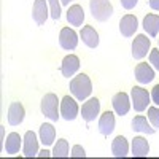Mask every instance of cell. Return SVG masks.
<instances>
[{
	"label": "cell",
	"instance_id": "cell-1",
	"mask_svg": "<svg viewBox=\"0 0 159 159\" xmlns=\"http://www.w3.org/2000/svg\"><path fill=\"white\" fill-rule=\"evenodd\" d=\"M70 92L73 94V97L78 102H83L86 100L91 92H92V83H91V78L86 73H80L76 76H73L70 80Z\"/></svg>",
	"mask_w": 159,
	"mask_h": 159
},
{
	"label": "cell",
	"instance_id": "cell-2",
	"mask_svg": "<svg viewBox=\"0 0 159 159\" xmlns=\"http://www.w3.org/2000/svg\"><path fill=\"white\" fill-rule=\"evenodd\" d=\"M89 10L92 18L99 22H105L113 15V5L110 3V0H89Z\"/></svg>",
	"mask_w": 159,
	"mask_h": 159
},
{
	"label": "cell",
	"instance_id": "cell-3",
	"mask_svg": "<svg viewBox=\"0 0 159 159\" xmlns=\"http://www.w3.org/2000/svg\"><path fill=\"white\" fill-rule=\"evenodd\" d=\"M59 108H61V102L54 92H48L45 97L42 99V113L51 119V121H57L59 119Z\"/></svg>",
	"mask_w": 159,
	"mask_h": 159
},
{
	"label": "cell",
	"instance_id": "cell-4",
	"mask_svg": "<svg viewBox=\"0 0 159 159\" xmlns=\"http://www.w3.org/2000/svg\"><path fill=\"white\" fill-rule=\"evenodd\" d=\"M151 102V96L147 89H143L142 86H134L130 91V103L134 107L135 111H145L147 107Z\"/></svg>",
	"mask_w": 159,
	"mask_h": 159
},
{
	"label": "cell",
	"instance_id": "cell-5",
	"mask_svg": "<svg viewBox=\"0 0 159 159\" xmlns=\"http://www.w3.org/2000/svg\"><path fill=\"white\" fill-rule=\"evenodd\" d=\"M151 51V42L150 38H147V35H137L134 38V43H132V57L140 61Z\"/></svg>",
	"mask_w": 159,
	"mask_h": 159
},
{
	"label": "cell",
	"instance_id": "cell-6",
	"mask_svg": "<svg viewBox=\"0 0 159 159\" xmlns=\"http://www.w3.org/2000/svg\"><path fill=\"white\" fill-rule=\"evenodd\" d=\"M61 116L65 121H73L78 116V103L76 99L70 96H64L61 100Z\"/></svg>",
	"mask_w": 159,
	"mask_h": 159
},
{
	"label": "cell",
	"instance_id": "cell-7",
	"mask_svg": "<svg viewBox=\"0 0 159 159\" xmlns=\"http://www.w3.org/2000/svg\"><path fill=\"white\" fill-rule=\"evenodd\" d=\"M59 45L67 49V51H73L76 46H78V34L70 29V27H64L61 29V34H59Z\"/></svg>",
	"mask_w": 159,
	"mask_h": 159
},
{
	"label": "cell",
	"instance_id": "cell-8",
	"mask_svg": "<svg viewBox=\"0 0 159 159\" xmlns=\"http://www.w3.org/2000/svg\"><path fill=\"white\" fill-rule=\"evenodd\" d=\"M111 105H113V110H115L116 115L124 116V115L129 113L132 103H130V97L126 92H118V94H115L113 99H111Z\"/></svg>",
	"mask_w": 159,
	"mask_h": 159
},
{
	"label": "cell",
	"instance_id": "cell-9",
	"mask_svg": "<svg viewBox=\"0 0 159 159\" xmlns=\"http://www.w3.org/2000/svg\"><path fill=\"white\" fill-rule=\"evenodd\" d=\"M100 111V102L97 97H91L88 102L83 103V107H81V116L86 123H91V121H94V119L97 118Z\"/></svg>",
	"mask_w": 159,
	"mask_h": 159
},
{
	"label": "cell",
	"instance_id": "cell-10",
	"mask_svg": "<svg viewBox=\"0 0 159 159\" xmlns=\"http://www.w3.org/2000/svg\"><path fill=\"white\" fill-rule=\"evenodd\" d=\"M134 73H135V80L140 84H148V83H151L154 80V70H153L151 65L147 64V62L137 64Z\"/></svg>",
	"mask_w": 159,
	"mask_h": 159
},
{
	"label": "cell",
	"instance_id": "cell-11",
	"mask_svg": "<svg viewBox=\"0 0 159 159\" xmlns=\"http://www.w3.org/2000/svg\"><path fill=\"white\" fill-rule=\"evenodd\" d=\"M22 153H24L25 157H35V156H38V139L35 135V132H32V130L25 132Z\"/></svg>",
	"mask_w": 159,
	"mask_h": 159
},
{
	"label": "cell",
	"instance_id": "cell-12",
	"mask_svg": "<svg viewBox=\"0 0 159 159\" xmlns=\"http://www.w3.org/2000/svg\"><path fill=\"white\" fill-rule=\"evenodd\" d=\"M32 18L35 24L43 25L48 19V0H35L32 7Z\"/></svg>",
	"mask_w": 159,
	"mask_h": 159
},
{
	"label": "cell",
	"instance_id": "cell-13",
	"mask_svg": "<svg viewBox=\"0 0 159 159\" xmlns=\"http://www.w3.org/2000/svg\"><path fill=\"white\" fill-rule=\"evenodd\" d=\"M139 27V19L134 16V15H126L121 18V21H119V32H121L123 37H132L135 34Z\"/></svg>",
	"mask_w": 159,
	"mask_h": 159
},
{
	"label": "cell",
	"instance_id": "cell-14",
	"mask_svg": "<svg viewBox=\"0 0 159 159\" xmlns=\"http://www.w3.org/2000/svg\"><path fill=\"white\" fill-rule=\"evenodd\" d=\"M24 107L21 102H11L8 107V124L10 126H19L24 121Z\"/></svg>",
	"mask_w": 159,
	"mask_h": 159
},
{
	"label": "cell",
	"instance_id": "cell-15",
	"mask_svg": "<svg viewBox=\"0 0 159 159\" xmlns=\"http://www.w3.org/2000/svg\"><path fill=\"white\" fill-rule=\"evenodd\" d=\"M80 69V59L75 54H69L62 59V65H61V72L65 78L73 76Z\"/></svg>",
	"mask_w": 159,
	"mask_h": 159
},
{
	"label": "cell",
	"instance_id": "cell-16",
	"mask_svg": "<svg viewBox=\"0 0 159 159\" xmlns=\"http://www.w3.org/2000/svg\"><path fill=\"white\" fill-rule=\"evenodd\" d=\"M80 37H81L83 43L88 46V48H97L99 46V34L96 32V29L92 25H84L80 32Z\"/></svg>",
	"mask_w": 159,
	"mask_h": 159
},
{
	"label": "cell",
	"instance_id": "cell-17",
	"mask_svg": "<svg viewBox=\"0 0 159 159\" xmlns=\"http://www.w3.org/2000/svg\"><path fill=\"white\" fill-rule=\"evenodd\" d=\"M99 130L102 135H110L115 130V113L113 111L102 113V116L99 119Z\"/></svg>",
	"mask_w": 159,
	"mask_h": 159
},
{
	"label": "cell",
	"instance_id": "cell-18",
	"mask_svg": "<svg viewBox=\"0 0 159 159\" xmlns=\"http://www.w3.org/2000/svg\"><path fill=\"white\" fill-rule=\"evenodd\" d=\"M40 142L43 143V147H51L56 140V129L52 124L49 123H45L40 126Z\"/></svg>",
	"mask_w": 159,
	"mask_h": 159
},
{
	"label": "cell",
	"instance_id": "cell-19",
	"mask_svg": "<svg viewBox=\"0 0 159 159\" xmlns=\"http://www.w3.org/2000/svg\"><path fill=\"white\" fill-rule=\"evenodd\" d=\"M67 21L70 22V25H75V27H80L84 21V10L81 5H72L67 11Z\"/></svg>",
	"mask_w": 159,
	"mask_h": 159
},
{
	"label": "cell",
	"instance_id": "cell-20",
	"mask_svg": "<svg viewBox=\"0 0 159 159\" xmlns=\"http://www.w3.org/2000/svg\"><path fill=\"white\" fill-rule=\"evenodd\" d=\"M111 154L116 157H126L129 154V143H127L126 137L118 135L111 142Z\"/></svg>",
	"mask_w": 159,
	"mask_h": 159
},
{
	"label": "cell",
	"instance_id": "cell-21",
	"mask_svg": "<svg viewBox=\"0 0 159 159\" xmlns=\"http://www.w3.org/2000/svg\"><path fill=\"white\" fill-rule=\"evenodd\" d=\"M150 153V145L147 142V139L143 137H134L132 140V154L135 157H145Z\"/></svg>",
	"mask_w": 159,
	"mask_h": 159
},
{
	"label": "cell",
	"instance_id": "cell-22",
	"mask_svg": "<svg viewBox=\"0 0 159 159\" xmlns=\"http://www.w3.org/2000/svg\"><path fill=\"white\" fill-rule=\"evenodd\" d=\"M143 29L150 37H157L159 34V16L157 15H147L143 18Z\"/></svg>",
	"mask_w": 159,
	"mask_h": 159
},
{
	"label": "cell",
	"instance_id": "cell-23",
	"mask_svg": "<svg viewBox=\"0 0 159 159\" xmlns=\"http://www.w3.org/2000/svg\"><path fill=\"white\" fill-rule=\"evenodd\" d=\"M21 143H22L21 135L18 134V132H11V134H8L7 142H5V151H7L8 154H16V153H19Z\"/></svg>",
	"mask_w": 159,
	"mask_h": 159
},
{
	"label": "cell",
	"instance_id": "cell-24",
	"mask_svg": "<svg viewBox=\"0 0 159 159\" xmlns=\"http://www.w3.org/2000/svg\"><path fill=\"white\" fill-rule=\"evenodd\" d=\"M132 129H134L135 132H142V134H148V135L154 134V130H156L154 127L150 126L147 118L142 116V115H139V116H135L134 119H132Z\"/></svg>",
	"mask_w": 159,
	"mask_h": 159
},
{
	"label": "cell",
	"instance_id": "cell-25",
	"mask_svg": "<svg viewBox=\"0 0 159 159\" xmlns=\"http://www.w3.org/2000/svg\"><path fill=\"white\" fill-rule=\"evenodd\" d=\"M54 157H67L70 153H69V142L65 139H61L57 140V143L54 145V150L51 151Z\"/></svg>",
	"mask_w": 159,
	"mask_h": 159
},
{
	"label": "cell",
	"instance_id": "cell-26",
	"mask_svg": "<svg viewBox=\"0 0 159 159\" xmlns=\"http://www.w3.org/2000/svg\"><path fill=\"white\" fill-rule=\"evenodd\" d=\"M148 119L153 124L154 129H159V108L157 107H150L148 108Z\"/></svg>",
	"mask_w": 159,
	"mask_h": 159
},
{
	"label": "cell",
	"instance_id": "cell-27",
	"mask_svg": "<svg viewBox=\"0 0 159 159\" xmlns=\"http://www.w3.org/2000/svg\"><path fill=\"white\" fill-rule=\"evenodd\" d=\"M48 5H49V10H51V18L57 21L61 18V3H59V0H48Z\"/></svg>",
	"mask_w": 159,
	"mask_h": 159
},
{
	"label": "cell",
	"instance_id": "cell-28",
	"mask_svg": "<svg viewBox=\"0 0 159 159\" xmlns=\"http://www.w3.org/2000/svg\"><path fill=\"white\" fill-rule=\"evenodd\" d=\"M150 64L154 67V70L159 72V48H154L150 51Z\"/></svg>",
	"mask_w": 159,
	"mask_h": 159
},
{
	"label": "cell",
	"instance_id": "cell-29",
	"mask_svg": "<svg viewBox=\"0 0 159 159\" xmlns=\"http://www.w3.org/2000/svg\"><path fill=\"white\" fill-rule=\"evenodd\" d=\"M72 157H84L86 156V151L83 147H80V145H75V147L72 148V153H70Z\"/></svg>",
	"mask_w": 159,
	"mask_h": 159
},
{
	"label": "cell",
	"instance_id": "cell-30",
	"mask_svg": "<svg viewBox=\"0 0 159 159\" xmlns=\"http://www.w3.org/2000/svg\"><path fill=\"white\" fill-rule=\"evenodd\" d=\"M150 96H151V102H153L154 105H157V107H159V84H156V86L151 89Z\"/></svg>",
	"mask_w": 159,
	"mask_h": 159
},
{
	"label": "cell",
	"instance_id": "cell-31",
	"mask_svg": "<svg viewBox=\"0 0 159 159\" xmlns=\"http://www.w3.org/2000/svg\"><path fill=\"white\" fill-rule=\"evenodd\" d=\"M119 2H121V5H123L124 10H132L139 3V0H119Z\"/></svg>",
	"mask_w": 159,
	"mask_h": 159
},
{
	"label": "cell",
	"instance_id": "cell-32",
	"mask_svg": "<svg viewBox=\"0 0 159 159\" xmlns=\"http://www.w3.org/2000/svg\"><path fill=\"white\" fill-rule=\"evenodd\" d=\"M150 8L154 11H159V0H150Z\"/></svg>",
	"mask_w": 159,
	"mask_h": 159
},
{
	"label": "cell",
	"instance_id": "cell-33",
	"mask_svg": "<svg viewBox=\"0 0 159 159\" xmlns=\"http://www.w3.org/2000/svg\"><path fill=\"white\" fill-rule=\"evenodd\" d=\"M38 156L40 157H49V156H52V153L48 150H42V151H38Z\"/></svg>",
	"mask_w": 159,
	"mask_h": 159
},
{
	"label": "cell",
	"instance_id": "cell-34",
	"mask_svg": "<svg viewBox=\"0 0 159 159\" xmlns=\"http://www.w3.org/2000/svg\"><path fill=\"white\" fill-rule=\"evenodd\" d=\"M70 2H73V0H61V3H62V5H69Z\"/></svg>",
	"mask_w": 159,
	"mask_h": 159
}]
</instances>
